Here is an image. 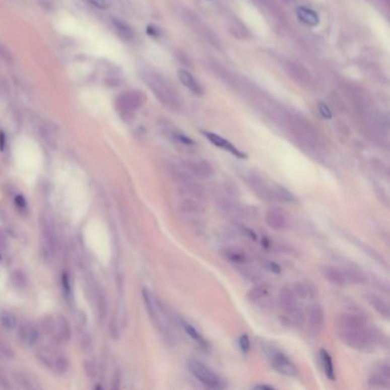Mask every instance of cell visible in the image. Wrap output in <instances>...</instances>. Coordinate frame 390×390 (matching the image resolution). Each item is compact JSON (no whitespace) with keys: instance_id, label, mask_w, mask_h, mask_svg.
Returning a JSON list of instances; mask_svg holds the SVG:
<instances>
[{"instance_id":"42","label":"cell","mask_w":390,"mask_h":390,"mask_svg":"<svg viewBox=\"0 0 390 390\" xmlns=\"http://www.w3.org/2000/svg\"><path fill=\"white\" fill-rule=\"evenodd\" d=\"M239 270L241 271V273H243L245 277L248 278V279H252V281H255V279L258 278L256 271L252 268H246V267H244V268H241Z\"/></svg>"},{"instance_id":"4","label":"cell","mask_w":390,"mask_h":390,"mask_svg":"<svg viewBox=\"0 0 390 390\" xmlns=\"http://www.w3.org/2000/svg\"><path fill=\"white\" fill-rule=\"evenodd\" d=\"M45 332L52 337L53 340L60 345H66L71 339V328L69 321L63 316L47 318L44 321Z\"/></svg>"},{"instance_id":"7","label":"cell","mask_w":390,"mask_h":390,"mask_svg":"<svg viewBox=\"0 0 390 390\" xmlns=\"http://www.w3.org/2000/svg\"><path fill=\"white\" fill-rule=\"evenodd\" d=\"M142 298L148 315H149L151 321L156 326V329H158L159 332L163 333L164 336L167 334V328L165 326L163 318L160 317V308L158 301H156L154 295L151 294V292L146 287L142 288Z\"/></svg>"},{"instance_id":"6","label":"cell","mask_w":390,"mask_h":390,"mask_svg":"<svg viewBox=\"0 0 390 390\" xmlns=\"http://www.w3.org/2000/svg\"><path fill=\"white\" fill-rule=\"evenodd\" d=\"M189 368L193 374L194 378L201 381L203 384L210 388H220L222 387V381L215 373L207 367L204 364L196 359L189 360Z\"/></svg>"},{"instance_id":"44","label":"cell","mask_w":390,"mask_h":390,"mask_svg":"<svg viewBox=\"0 0 390 390\" xmlns=\"http://www.w3.org/2000/svg\"><path fill=\"white\" fill-rule=\"evenodd\" d=\"M266 268L274 274H281V271H282L281 267H279L276 262H273V261H267Z\"/></svg>"},{"instance_id":"46","label":"cell","mask_w":390,"mask_h":390,"mask_svg":"<svg viewBox=\"0 0 390 390\" xmlns=\"http://www.w3.org/2000/svg\"><path fill=\"white\" fill-rule=\"evenodd\" d=\"M147 33H148V35H149L150 37L157 38V37H159L160 31H159V29H158V28L155 27V25H148V27H147Z\"/></svg>"},{"instance_id":"20","label":"cell","mask_w":390,"mask_h":390,"mask_svg":"<svg viewBox=\"0 0 390 390\" xmlns=\"http://www.w3.org/2000/svg\"><path fill=\"white\" fill-rule=\"evenodd\" d=\"M177 74H179V78L181 80V83L183 84L184 86L188 88L189 91H191L193 94H196V95H201L202 94L203 90H202L201 85H199L196 82V79L192 77V75L190 74V72H188L186 70L181 69V70H179V72H177Z\"/></svg>"},{"instance_id":"16","label":"cell","mask_w":390,"mask_h":390,"mask_svg":"<svg viewBox=\"0 0 390 390\" xmlns=\"http://www.w3.org/2000/svg\"><path fill=\"white\" fill-rule=\"evenodd\" d=\"M15 382L18 383L21 388L36 390L40 388V384L38 382V379L35 375L31 374L30 372L19 371L15 373Z\"/></svg>"},{"instance_id":"24","label":"cell","mask_w":390,"mask_h":390,"mask_svg":"<svg viewBox=\"0 0 390 390\" xmlns=\"http://www.w3.org/2000/svg\"><path fill=\"white\" fill-rule=\"evenodd\" d=\"M319 353H320L321 364H323V368L326 376H328L331 381H334L336 380V372H334L332 357H331V355L325 349H320Z\"/></svg>"},{"instance_id":"31","label":"cell","mask_w":390,"mask_h":390,"mask_svg":"<svg viewBox=\"0 0 390 390\" xmlns=\"http://www.w3.org/2000/svg\"><path fill=\"white\" fill-rule=\"evenodd\" d=\"M275 196H277L278 198H281L282 201H285L287 203H295L296 202V197L291 191H288L286 188H284L282 185H278L276 189V192H275Z\"/></svg>"},{"instance_id":"49","label":"cell","mask_w":390,"mask_h":390,"mask_svg":"<svg viewBox=\"0 0 390 390\" xmlns=\"http://www.w3.org/2000/svg\"><path fill=\"white\" fill-rule=\"evenodd\" d=\"M254 388H255V389H268V390L274 389L273 385H270V384H257Z\"/></svg>"},{"instance_id":"3","label":"cell","mask_w":390,"mask_h":390,"mask_svg":"<svg viewBox=\"0 0 390 390\" xmlns=\"http://www.w3.org/2000/svg\"><path fill=\"white\" fill-rule=\"evenodd\" d=\"M41 232V246L45 255L48 258L55 256L57 252V234L52 218L47 213H42L39 219Z\"/></svg>"},{"instance_id":"41","label":"cell","mask_w":390,"mask_h":390,"mask_svg":"<svg viewBox=\"0 0 390 390\" xmlns=\"http://www.w3.org/2000/svg\"><path fill=\"white\" fill-rule=\"evenodd\" d=\"M13 279H14V283L18 285L19 287H22L25 285V281H27V278H25V276L23 275V273L21 270H16V273L13 275Z\"/></svg>"},{"instance_id":"10","label":"cell","mask_w":390,"mask_h":390,"mask_svg":"<svg viewBox=\"0 0 390 390\" xmlns=\"http://www.w3.org/2000/svg\"><path fill=\"white\" fill-rule=\"evenodd\" d=\"M202 134L204 135V137L209 140L211 143H213L215 147H219L223 150H227L228 152H230L231 155H234L235 157H237V158H240V159L246 158V155H245L243 151L237 149L234 144L229 142L228 140H226L224 138L220 137V135L215 134V133H211V132H205V131H203Z\"/></svg>"},{"instance_id":"9","label":"cell","mask_w":390,"mask_h":390,"mask_svg":"<svg viewBox=\"0 0 390 390\" xmlns=\"http://www.w3.org/2000/svg\"><path fill=\"white\" fill-rule=\"evenodd\" d=\"M246 181L253 191L255 192L258 197H261V199L271 201L273 197H275V192L271 191V189L265 183V181L261 179L260 175L255 174V173H249L248 175H246Z\"/></svg>"},{"instance_id":"27","label":"cell","mask_w":390,"mask_h":390,"mask_svg":"<svg viewBox=\"0 0 390 390\" xmlns=\"http://www.w3.org/2000/svg\"><path fill=\"white\" fill-rule=\"evenodd\" d=\"M112 23L114 25V28L117 29V31L120 35V37L124 38V39H132L134 36V32H133V29L131 28V25L128 23H126L125 21H122L120 19H112Z\"/></svg>"},{"instance_id":"35","label":"cell","mask_w":390,"mask_h":390,"mask_svg":"<svg viewBox=\"0 0 390 390\" xmlns=\"http://www.w3.org/2000/svg\"><path fill=\"white\" fill-rule=\"evenodd\" d=\"M84 368L88 378L95 379V376L97 375V367L96 364L93 362V360H86V362L84 363Z\"/></svg>"},{"instance_id":"29","label":"cell","mask_w":390,"mask_h":390,"mask_svg":"<svg viewBox=\"0 0 390 390\" xmlns=\"http://www.w3.org/2000/svg\"><path fill=\"white\" fill-rule=\"evenodd\" d=\"M368 384L372 385V387L387 388L389 387V378L378 371V373H374V374L370 375V378H368Z\"/></svg>"},{"instance_id":"40","label":"cell","mask_w":390,"mask_h":390,"mask_svg":"<svg viewBox=\"0 0 390 390\" xmlns=\"http://www.w3.org/2000/svg\"><path fill=\"white\" fill-rule=\"evenodd\" d=\"M120 383H121V373L119 370L114 371V373L112 374V378H111V388L117 390L120 388Z\"/></svg>"},{"instance_id":"30","label":"cell","mask_w":390,"mask_h":390,"mask_svg":"<svg viewBox=\"0 0 390 390\" xmlns=\"http://www.w3.org/2000/svg\"><path fill=\"white\" fill-rule=\"evenodd\" d=\"M310 291L311 290L309 288L307 284H304V283H295L294 284L293 292H294V294L296 295V298L306 300L307 298L310 296Z\"/></svg>"},{"instance_id":"19","label":"cell","mask_w":390,"mask_h":390,"mask_svg":"<svg viewBox=\"0 0 390 390\" xmlns=\"http://www.w3.org/2000/svg\"><path fill=\"white\" fill-rule=\"evenodd\" d=\"M270 292V285L267 283H260L253 286L251 290L247 292L246 299L249 302H257L262 299H265Z\"/></svg>"},{"instance_id":"17","label":"cell","mask_w":390,"mask_h":390,"mask_svg":"<svg viewBox=\"0 0 390 390\" xmlns=\"http://www.w3.org/2000/svg\"><path fill=\"white\" fill-rule=\"evenodd\" d=\"M325 312L319 304H312L308 310V320L313 330H318L324 324Z\"/></svg>"},{"instance_id":"36","label":"cell","mask_w":390,"mask_h":390,"mask_svg":"<svg viewBox=\"0 0 390 390\" xmlns=\"http://www.w3.org/2000/svg\"><path fill=\"white\" fill-rule=\"evenodd\" d=\"M238 343H239V348L240 350L243 351L244 354H247L249 349H251V342H249V339L247 337V334H243V336H240L239 340H238Z\"/></svg>"},{"instance_id":"18","label":"cell","mask_w":390,"mask_h":390,"mask_svg":"<svg viewBox=\"0 0 390 390\" xmlns=\"http://www.w3.org/2000/svg\"><path fill=\"white\" fill-rule=\"evenodd\" d=\"M366 300L368 301V303L371 304L373 309L381 315L384 318H388L390 315V309H389V304L387 303V301L383 300L380 295L374 294V293H370L366 295Z\"/></svg>"},{"instance_id":"21","label":"cell","mask_w":390,"mask_h":390,"mask_svg":"<svg viewBox=\"0 0 390 390\" xmlns=\"http://www.w3.org/2000/svg\"><path fill=\"white\" fill-rule=\"evenodd\" d=\"M296 14L304 24L310 25V27H317L319 24V16L312 10H309L306 7H299L296 10Z\"/></svg>"},{"instance_id":"8","label":"cell","mask_w":390,"mask_h":390,"mask_svg":"<svg viewBox=\"0 0 390 390\" xmlns=\"http://www.w3.org/2000/svg\"><path fill=\"white\" fill-rule=\"evenodd\" d=\"M336 324L340 330L363 329L367 325V318L362 313L342 312L340 315H338Z\"/></svg>"},{"instance_id":"32","label":"cell","mask_w":390,"mask_h":390,"mask_svg":"<svg viewBox=\"0 0 390 390\" xmlns=\"http://www.w3.org/2000/svg\"><path fill=\"white\" fill-rule=\"evenodd\" d=\"M62 288H63V293H64L66 300L69 303H71V301H72L71 283H70V279H69V277H68L67 274L62 275Z\"/></svg>"},{"instance_id":"15","label":"cell","mask_w":390,"mask_h":390,"mask_svg":"<svg viewBox=\"0 0 390 390\" xmlns=\"http://www.w3.org/2000/svg\"><path fill=\"white\" fill-rule=\"evenodd\" d=\"M321 275H323L326 281L337 286L346 285L347 278L345 274V269L337 268L333 266H324L321 268Z\"/></svg>"},{"instance_id":"28","label":"cell","mask_w":390,"mask_h":390,"mask_svg":"<svg viewBox=\"0 0 390 390\" xmlns=\"http://www.w3.org/2000/svg\"><path fill=\"white\" fill-rule=\"evenodd\" d=\"M0 324H2V326L5 330L12 331L16 328L18 320H16V317L14 313H12L10 311H3L0 313Z\"/></svg>"},{"instance_id":"26","label":"cell","mask_w":390,"mask_h":390,"mask_svg":"<svg viewBox=\"0 0 390 390\" xmlns=\"http://www.w3.org/2000/svg\"><path fill=\"white\" fill-rule=\"evenodd\" d=\"M223 255L226 256L229 261L235 262V264H245L247 260V256L243 249L238 247H229L223 251Z\"/></svg>"},{"instance_id":"22","label":"cell","mask_w":390,"mask_h":390,"mask_svg":"<svg viewBox=\"0 0 390 390\" xmlns=\"http://www.w3.org/2000/svg\"><path fill=\"white\" fill-rule=\"evenodd\" d=\"M180 210L185 214H198L204 211V207L201 204L198 199L184 197L183 201L180 203Z\"/></svg>"},{"instance_id":"2","label":"cell","mask_w":390,"mask_h":390,"mask_svg":"<svg viewBox=\"0 0 390 390\" xmlns=\"http://www.w3.org/2000/svg\"><path fill=\"white\" fill-rule=\"evenodd\" d=\"M261 347L264 348L265 355L269 359L270 364L278 373L288 376V378H296L299 375V368L295 366V364L283 351L276 348L275 346L270 345V343L262 345Z\"/></svg>"},{"instance_id":"39","label":"cell","mask_w":390,"mask_h":390,"mask_svg":"<svg viewBox=\"0 0 390 390\" xmlns=\"http://www.w3.org/2000/svg\"><path fill=\"white\" fill-rule=\"evenodd\" d=\"M0 388L2 389H11L12 388V383L8 376L6 375V373L4 372V370L0 367Z\"/></svg>"},{"instance_id":"23","label":"cell","mask_w":390,"mask_h":390,"mask_svg":"<svg viewBox=\"0 0 390 390\" xmlns=\"http://www.w3.org/2000/svg\"><path fill=\"white\" fill-rule=\"evenodd\" d=\"M95 299H96V309L97 315H99L100 321H103L108 315V301L104 292L101 288L95 290Z\"/></svg>"},{"instance_id":"43","label":"cell","mask_w":390,"mask_h":390,"mask_svg":"<svg viewBox=\"0 0 390 390\" xmlns=\"http://www.w3.org/2000/svg\"><path fill=\"white\" fill-rule=\"evenodd\" d=\"M318 110H319V113L321 114V117L325 118V119H330V118L332 117V113H331L330 108L325 103H323V102L319 103Z\"/></svg>"},{"instance_id":"12","label":"cell","mask_w":390,"mask_h":390,"mask_svg":"<svg viewBox=\"0 0 390 390\" xmlns=\"http://www.w3.org/2000/svg\"><path fill=\"white\" fill-rule=\"evenodd\" d=\"M266 223L273 230H284V229L288 227L287 214L283 210L271 209L266 214Z\"/></svg>"},{"instance_id":"1","label":"cell","mask_w":390,"mask_h":390,"mask_svg":"<svg viewBox=\"0 0 390 390\" xmlns=\"http://www.w3.org/2000/svg\"><path fill=\"white\" fill-rule=\"evenodd\" d=\"M339 338L347 347L356 350L365 351L370 350L372 346L376 342V336L371 330L354 329V330H340Z\"/></svg>"},{"instance_id":"34","label":"cell","mask_w":390,"mask_h":390,"mask_svg":"<svg viewBox=\"0 0 390 390\" xmlns=\"http://www.w3.org/2000/svg\"><path fill=\"white\" fill-rule=\"evenodd\" d=\"M14 357V351L7 343L0 338V358L3 359H11Z\"/></svg>"},{"instance_id":"13","label":"cell","mask_w":390,"mask_h":390,"mask_svg":"<svg viewBox=\"0 0 390 390\" xmlns=\"http://www.w3.org/2000/svg\"><path fill=\"white\" fill-rule=\"evenodd\" d=\"M278 303L279 307L282 308V310L285 311L288 316L299 309L296 295L294 294L293 290H291V288L288 287H284L282 288V291L279 292Z\"/></svg>"},{"instance_id":"33","label":"cell","mask_w":390,"mask_h":390,"mask_svg":"<svg viewBox=\"0 0 390 390\" xmlns=\"http://www.w3.org/2000/svg\"><path fill=\"white\" fill-rule=\"evenodd\" d=\"M79 343L80 346H82L83 350L85 351H90L92 349V346H93L92 338L90 334L85 332V331H82V332L79 333Z\"/></svg>"},{"instance_id":"5","label":"cell","mask_w":390,"mask_h":390,"mask_svg":"<svg viewBox=\"0 0 390 390\" xmlns=\"http://www.w3.org/2000/svg\"><path fill=\"white\" fill-rule=\"evenodd\" d=\"M36 357L42 365L53 371L55 374H66L69 370V360L66 356L57 351L52 349H40L37 351Z\"/></svg>"},{"instance_id":"47","label":"cell","mask_w":390,"mask_h":390,"mask_svg":"<svg viewBox=\"0 0 390 390\" xmlns=\"http://www.w3.org/2000/svg\"><path fill=\"white\" fill-rule=\"evenodd\" d=\"M7 248V239L4 234L0 232V251H4V249Z\"/></svg>"},{"instance_id":"38","label":"cell","mask_w":390,"mask_h":390,"mask_svg":"<svg viewBox=\"0 0 390 390\" xmlns=\"http://www.w3.org/2000/svg\"><path fill=\"white\" fill-rule=\"evenodd\" d=\"M172 138L174 139L175 141H177V142H180L182 144H185V146H193V144H194V141H193L192 139L185 137V135L182 134V133L172 134Z\"/></svg>"},{"instance_id":"48","label":"cell","mask_w":390,"mask_h":390,"mask_svg":"<svg viewBox=\"0 0 390 390\" xmlns=\"http://www.w3.org/2000/svg\"><path fill=\"white\" fill-rule=\"evenodd\" d=\"M5 144H6L5 134H4L3 132H0V149L2 150L5 149Z\"/></svg>"},{"instance_id":"25","label":"cell","mask_w":390,"mask_h":390,"mask_svg":"<svg viewBox=\"0 0 390 390\" xmlns=\"http://www.w3.org/2000/svg\"><path fill=\"white\" fill-rule=\"evenodd\" d=\"M181 325H182V328H183L184 332L188 334V336L191 338L193 341H196L198 343V346H201L202 348H207V342L204 339V337H203L202 334L199 333L191 324H189L188 321H185V320H181Z\"/></svg>"},{"instance_id":"37","label":"cell","mask_w":390,"mask_h":390,"mask_svg":"<svg viewBox=\"0 0 390 390\" xmlns=\"http://www.w3.org/2000/svg\"><path fill=\"white\" fill-rule=\"evenodd\" d=\"M15 206H16V209L21 212V213H27L28 203H27V201H25V198L23 196H21V194L15 197Z\"/></svg>"},{"instance_id":"11","label":"cell","mask_w":390,"mask_h":390,"mask_svg":"<svg viewBox=\"0 0 390 390\" xmlns=\"http://www.w3.org/2000/svg\"><path fill=\"white\" fill-rule=\"evenodd\" d=\"M19 338L24 345L35 346L40 338L39 329L31 321H24L19 328Z\"/></svg>"},{"instance_id":"45","label":"cell","mask_w":390,"mask_h":390,"mask_svg":"<svg viewBox=\"0 0 390 390\" xmlns=\"http://www.w3.org/2000/svg\"><path fill=\"white\" fill-rule=\"evenodd\" d=\"M87 2L100 10H105L109 6L108 0H87Z\"/></svg>"},{"instance_id":"14","label":"cell","mask_w":390,"mask_h":390,"mask_svg":"<svg viewBox=\"0 0 390 390\" xmlns=\"http://www.w3.org/2000/svg\"><path fill=\"white\" fill-rule=\"evenodd\" d=\"M183 166L188 169L190 174L202 177V179H210L214 174L213 168L206 162H192V160H189V162H185L183 164Z\"/></svg>"}]
</instances>
